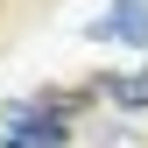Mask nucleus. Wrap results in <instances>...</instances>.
I'll use <instances>...</instances> for the list:
<instances>
[{"label":"nucleus","instance_id":"obj_1","mask_svg":"<svg viewBox=\"0 0 148 148\" xmlns=\"http://www.w3.org/2000/svg\"><path fill=\"white\" fill-rule=\"evenodd\" d=\"M71 113H78V99H21V106H7L0 148H64L71 141Z\"/></svg>","mask_w":148,"mask_h":148},{"label":"nucleus","instance_id":"obj_2","mask_svg":"<svg viewBox=\"0 0 148 148\" xmlns=\"http://www.w3.org/2000/svg\"><path fill=\"white\" fill-rule=\"evenodd\" d=\"M92 42H127V49H148V0H113L99 21H92Z\"/></svg>","mask_w":148,"mask_h":148},{"label":"nucleus","instance_id":"obj_3","mask_svg":"<svg viewBox=\"0 0 148 148\" xmlns=\"http://www.w3.org/2000/svg\"><path fill=\"white\" fill-rule=\"evenodd\" d=\"M99 99H113V106H127V113H141V106H148V71H141V78H106Z\"/></svg>","mask_w":148,"mask_h":148}]
</instances>
